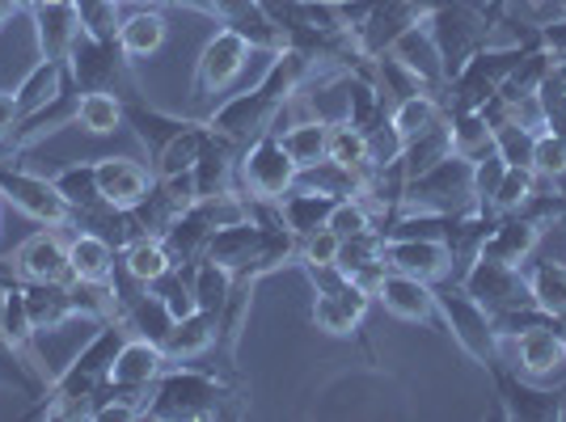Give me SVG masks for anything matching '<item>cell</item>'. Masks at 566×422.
<instances>
[{
	"mask_svg": "<svg viewBox=\"0 0 566 422\" xmlns=\"http://www.w3.org/2000/svg\"><path fill=\"white\" fill-rule=\"evenodd\" d=\"M537 187H542V178L528 169V165H507L503 173H499L495 190L486 194V215H512V211H520L533 194H537Z\"/></svg>",
	"mask_w": 566,
	"mask_h": 422,
	"instance_id": "obj_36",
	"label": "cell"
},
{
	"mask_svg": "<svg viewBox=\"0 0 566 422\" xmlns=\"http://www.w3.org/2000/svg\"><path fill=\"white\" fill-rule=\"evenodd\" d=\"M524 279L533 292V305L549 313V317H563L566 313V262L558 259H528L524 262Z\"/></svg>",
	"mask_w": 566,
	"mask_h": 422,
	"instance_id": "obj_32",
	"label": "cell"
},
{
	"mask_svg": "<svg viewBox=\"0 0 566 422\" xmlns=\"http://www.w3.org/2000/svg\"><path fill=\"white\" fill-rule=\"evenodd\" d=\"M542 233H545L542 224L528 220L524 211L495 215L491 233H486V241H482V254H486V259H499V262H512V266H524V262L533 259V250H537Z\"/></svg>",
	"mask_w": 566,
	"mask_h": 422,
	"instance_id": "obj_21",
	"label": "cell"
},
{
	"mask_svg": "<svg viewBox=\"0 0 566 422\" xmlns=\"http://www.w3.org/2000/svg\"><path fill=\"white\" fill-rule=\"evenodd\" d=\"M385 266L427 283L452 279V254L440 236H385Z\"/></svg>",
	"mask_w": 566,
	"mask_h": 422,
	"instance_id": "obj_13",
	"label": "cell"
},
{
	"mask_svg": "<svg viewBox=\"0 0 566 422\" xmlns=\"http://www.w3.org/2000/svg\"><path fill=\"white\" fill-rule=\"evenodd\" d=\"M123 4H153V9L169 4V9H190V13H203L208 18V4L203 0H123Z\"/></svg>",
	"mask_w": 566,
	"mask_h": 422,
	"instance_id": "obj_44",
	"label": "cell"
},
{
	"mask_svg": "<svg viewBox=\"0 0 566 422\" xmlns=\"http://www.w3.org/2000/svg\"><path fill=\"white\" fill-rule=\"evenodd\" d=\"M9 18H13V13H9V9H4V4H0V25L9 22Z\"/></svg>",
	"mask_w": 566,
	"mask_h": 422,
	"instance_id": "obj_47",
	"label": "cell"
},
{
	"mask_svg": "<svg viewBox=\"0 0 566 422\" xmlns=\"http://www.w3.org/2000/svg\"><path fill=\"white\" fill-rule=\"evenodd\" d=\"M368 305H373V296H368L359 283L343 279L338 287H331V292H317V296H313V326L334 334V338H352V334H359V326H364Z\"/></svg>",
	"mask_w": 566,
	"mask_h": 422,
	"instance_id": "obj_15",
	"label": "cell"
},
{
	"mask_svg": "<svg viewBox=\"0 0 566 422\" xmlns=\"http://www.w3.org/2000/svg\"><path fill=\"white\" fill-rule=\"evenodd\" d=\"M166 34H169L166 13L153 9V4H136L118 22V48L127 51L132 60H148V55H157V51L166 48Z\"/></svg>",
	"mask_w": 566,
	"mask_h": 422,
	"instance_id": "obj_25",
	"label": "cell"
},
{
	"mask_svg": "<svg viewBox=\"0 0 566 422\" xmlns=\"http://www.w3.org/2000/svg\"><path fill=\"white\" fill-rule=\"evenodd\" d=\"M64 89H72L69 64H64V60H39V64L22 76V85L13 89L18 115L25 118V115H34V110H43V106H48V102H55Z\"/></svg>",
	"mask_w": 566,
	"mask_h": 422,
	"instance_id": "obj_27",
	"label": "cell"
},
{
	"mask_svg": "<svg viewBox=\"0 0 566 422\" xmlns=\"http://www.w3.org/2000/svg\"><path fill=\"white\" fill-rule=\"evenodd\" d=\"M18 102H13V94H4V89H0V140H4V136H9V131H13V123H18Z\"/></svg>",
	"mask_w": 566,
	"mask_h": 422,
	"instance_id": "obj_43",
	"label": "cell"
},
{
	"mask_svg": "<svg viewBox=\"0 0 566 422\" xmlns=\"http://www.w3.org/2000/svg\"><path fill=\"white\" fill-rule=\"evenodd\" d=\"M64 64H69V81L76 94H115L123 102L144 97L140 81L132 72V55L118 48V39H94L81 30Z\"/></svg>",
	"mask_w": 566,
	"mask_h": 422,
	"instance_id": "obj_3",
	"label": "cell"
},
{
	"mask_svg": "<svg viewBox=\"0 0 566 422\" xmlns=\"http://www.w3.org/2000/svg\"><path fill=\"white\" fill-rule=\"evenodd\" d=\"M326 229H334L338 236L368 233V229H377V215H373V208H368L359 194H347V199H338V203L331 208V220H326Z\"/></svg>",
	"mask_w": 566,
	"mask_h": 422,
	"instance_id": "obj_41",
	"label": "cell"
},
{
	"mask_svg": "<svg viewBox=\"0 0 566 422\" xmlns=\"http://www.w3.org/2000/svg\"><path fill=\"white\" fill-rule=\"evenodd\" d=\"M0 203H4V199H0Z\"/></svg>",
	"mask_w": 566,
	"mask_h": 422,
	"instance_id": "obj_52",
	"label": "cell"
},
{
	"mask_svg": "<svg viewBox=\"0 0 566 422\" xmlns=\"http://www.w3.org/2000/svg\"><path fill=\"white\" fill-rule=\"evenodd\" d=\"M296 182H301V165L287 157L280 131H262L259 140H250L241 148L237 190L245 199H283Z\"/></svg>",
	"mask_w": 566,
	"mask_h": 422,
	"instance_id": "obj_6",
	"label": "cell"
},
{
	"mask_svg": "<svg viewBox=\"0 0 566 422\" xmlns=\"http://www.w3.org/2000/svg\"><path fill=\"white\" fill-rule=\"evenodd\" d=\"M449 127H452V148L465 152V157H482V152L495 148L491 123H486L482 110H457V115H449Z\"/></svg>",
	"mask_w": 566,
	"mask_h": 422,
	"instance_id": "obj_39",
	"label": "cell"
},
{
	"mask_svg": "<svg viewBox=\"0 0 566 422\" xmlns=\"http://www.w3.org/2000/svg\"><path fill=\"white\" fill-rule=\"evenodd\" d=\"M0 4H4L9 13H30V4H34V0H0Z\"/></svg>",
	"mask_w": 566,
	"mask_h": 422,
	"instance_id": "obj_45",
	"label": "cell"
},
{
	"mask_svg": "<svg viewBox=\"0 0 566 422\" xmlns=\"http://www.w3.org/2000/svg\"><path fill=\"white\" fill-rule=\"evenodd\" d=\"M444 97L440 94H415L406 97V102H398L394 110H389V127L401 136V144L415 140V136H423V131H431L436 123H444Z\"/></svg>",
	"mask_w": 566,
	"mask_h": 422,
	"instance_id": "obj_35",
	"label": "cell"
},
{
	"mask_svg": "<svg viewBox=\"0 0 566 422\" xmlns=\"http://www.w3.org/2000/svg\"><path fill=\"white\" fill-rule=\"evenodd\" d=\"M554 68H558V64H554ZM558 76H563V89H566V68H558Z\"/></svg>",
	"mask_w": 566,
	"mask_h": 422,
	"instance_id": "obj_51",
	"label": "cell"
},
{
	"mask_svg": "<svg viewBox=\"0 0 566 422\" xmlns=\"http://www.w3.org/2000/svg\"><path fill=\"white\" fill-rule=\"evenodd\" d=\"M123 266H127V275L148 287V283H157L161 275H169L178 262L169 254L166 236H136V241H127L123 245Z\"/></svg>",
	"mask_w": 566,
	"mask_h": 422,
	"instance_id": "obj_33",
	"label": "cell"
},
{
	"mask_svg": "<svg viewBox=\"0 0 566 422\" xmlns=\"http://www.w3.org/2000/svg\"><path fill=\"white\" fill-rule=\"evenodd\" d=\"M123 118H127V127L136 131L140 148L148 152V169H153V161L166 152L174 136H182L187 127H195V123H199V118L161 110V106H153V102H144V97H132V102H123Z\"/></svg>",
	"mask_w": 566,
	"mask_h": 422,
	"instance_id": "obj_16",
	"label": "cell"
},
{
	"mask_svg": "<svg viewBox=\"0 0 566 422\" xmlns=\"http://www.w3.org/2000/svg\"><path fill=\"white\" fill-rule=\"evenodd\" d=\"M22 287H25L30 321H34L39 334L69 326V321H90V317H85V308H81V300H76V292H72V283H30V279H22ZM90 326H102V321H90Z\"/></svg>",
	"mask_w": 566,
	"mask_h": 422,
	"instance_id": "obj_19",
	"label": "cell"
},
{
	"mask_svg": "<svg viewBox=\"0 0 566 422\" xmlns=\"http://www.w3.org/2000/svg\"><path fill=\"white\" fill-rule=\"evenodd\" d=\"M495 380V401L499 414L512 422H554L563 410V389H542V380H528L524 372H516L512 363H495L491 368Z\"/></svg>",
	"mask_w": 566,
	"mask_h": 422,
	"instance_id": "obj_11",
	"label": "cell"
},
{
	"mask_svg": "<svg viewBox=\"0 0 566 422\" xmlns=\"http://www.w3.org/2000/svg\"><path fill=\"white\" fill-rule=\"evenodd\" d=\"M76 127H85L90 136H115L118 127H127V118H123V97L81 94V102H76Z\"/></svg>",
	"mask_w": 566,
	"mask_h": 422,
	"instance_id": "obj_38",
	"label": "cell"
},
{
	"mask_svg": "<svg viewBox=\"0 0 566 422\" xmlns=\"http://www.w3.org/2000/svg\"><path fill=\"white\" fill-rule=\"evenodd\" d=\"M190 279V296H195V308H208V313H224L229 305V292H233V271L220 266L216 259H199L187 266Z\"/></svg>",
	"mask_w": 566,
	"mask_h": 422,
	"instance_id": "obj_34",
	"label": "cell"
},
{
	"mask_svg": "<svg viewBox=\"0 0 566 422\" xmlns=\"http://www.w3.org/2000/svg\"><path fill=\"white\" fill-rule=\"evenodd\" d=\"M94 169H97V190H102V199L118 211L136 208L144 194L153 190V182H157V173H153L148 165L132 161V157H97Z\"/></svg>",
	"mask_w": 566,
	"mask_h": 422,
	"instance_id": "obj_18",
	"label": "cell"
},
{
	"mask_svg": "<svg viewBox=\"0 0 566 422\" xmlns=\"http://www.w3.org/2000/svg\"><path fill=\"white\" fill-rule=\"evenodd\" d=\"M533 173L542 178V182H566V136L558 131H537V140H533Z\"/></svg>",
	"mask_w": 566,
	"mask_h": 422,
	"instance_id": "obj_40",
	"label": "cell"
},
{
	"mask_svg": "<svg viewBox=\"0 0 566 422\" xmlns=\"http://www.w3.org/2000/svg\"><path fill=\"white\" fill-rule=\"evenodd\" d=\"M4 292H9V275H0V313H4Z\"/></svg>",
	"mask_w": 566,
	"mask_h": 422,
	"instance_id": "obj_46",
	"label": "cell"
},
{
	"mask_svg": "<svg viewBox=\"0 0 566 422\" xmlns=\"http://www.w3.org/2000/svg\"><path fill=\"white\" fill-rule=\"evenodd\" d=\"M34 4H69V0H34Z\"/></svg>",
	"mask_w": 566,
	"mask_h": 422,
	"instance_id": "obj_48",
	"label": "cell"
},
{
	"mask_svg": "<svg viewBox=\"0 0 566 422\" xmlns=\"http://www.w3.org/2000/svg\"><path fill=\"white\" fill-rule=\"evenodd\" d=\"M478 208V190H473V157L452 148L449 157L423 169L419 178H410L401 187L398 211H419V215H452V211Z\"/></svg>",
	"mask_w": 566,
	"mask_h": 422,
	"instance_id": "obj_4",
	"label": "cell"
},
{
	"mask_svg": "<svg viewBox=\"0 0 566 422\" xmlns=\"http://www.w3.org/2000/svg\"><path fill=\"white\" fill-rule=\"evenodd\" d=\"M558 329H563V338H566V313H563V317H558Z\"/></svg>",
	"mask_w": 566,
	"mask_h": 422,
	"instance_id": "obj_50",
	"label": "cell"
},
{
	"mask_svg": "<svg viewBox=\"0 0 566 422\" xmlns=\"http://www.w3.org/2000/svg\"><path fill=\"white\" fill-rule=\"evenodd\" d=\"M233 401H245L241 389L229 380L203 372L195 363H169L166 372L153 380L144 398V419L153 422H208L224 419Z\"/></svg>",
	"mask_w": 566,
	"mask_h": 422,
	"instance_id": "obj_2",
	"label": "cell"
},
{
	"mask_svg": "<svg viewBox=\"0 0 566 422\" xmlns=\"http://www.w3.org/2000/svg\"><path fill=\"white\" fill-rule=\"evenodd\" d=\"M115 245L94 229H76L69 236L72 279L81 283H115Z\"/></svg>",
	"mask_w": 566,
	"mask_h": 422,
	"instance_id": "obj_24",
	"label": "cell"
},
{
	"mask_svg": "<svg viewBox=\"0 0 566 422\" xmlns=\"http://www.w3.org/2000/svg\"><path fill=\"white\" fill-rule=\"evenodd\" d=\"M338 254H343V236L334 233V229H317V233L301 236V259H296V266L301 262L326 266V262H338Z\"/></svg>",
	"mask_w": 566,
	"mask_h": 422,
	"instance_id": "obj_42",
	"label": "cell"
},
{
	"mask_svg": "<svg viewBox=\"0 0 566 422\" xmlns=\"http://www.w3.org/2000/svg\"><path fill=\"white\" fill-rule=\"evenodd\" d=\"M123 321H127L132 334H140L148 342H161V347H166L169 329H174L178 317L169 313L166 296H161L157 287H144L140 296H132V300L123 305Z\"/></svg>",
	"mask_w": 566,
	"mask_h": 422,
	"instance_id": "obj_31",
	"label": "cell"
},
{
	"mask_svg": "<svg viewBox=\"0 0 566 422\" xmlns=\"http://www.w3.org/2000/svg\"><path fill=\"white\" fill-rule=\"evenodd\" d=\"M313 76H322V72H317V64L308 60L305 51L296 48L275 51L266 72L259 76V85L245 89V94L216 102L208 123H212L220 136H229L237 144L259 140L262 131H280L283 110L296 102V94L305 89Z\"/></svg>",
	"mask_w": 566,
	"mask_h": 422,
	"instance_id": "obj_1",
	"label": "cell"
},
{
	"mask_svg": "<svg viewBox=\"0 0 566 422\" xmlns=\"http://www.w3.org/2000/svg\"><path fill=\"white\" fill-rule=\"evenodd\" d=\"M280 140H283V148H287V157L301 165V169H313V165L326 161V148H331V118H322V115L296 118V123L280 127Z\"/></svg>",
	"mask_w": 566,
	"mask_h": 422,
	"instance_id": "obj_30",
	"label": "cell"
},
{
	"mask_svg": "<svg viewBox=\"0 0 566 422\" xmlns=\"http://www.w3.org/2000/svg\"><path fill=\"white\" fill-rule=\"evenodd\" d=\"M169 368V355L161 342H148L140 334H132L123 347H118L115 363H111V380L123 389H153V380Z\"/></svg>",
	"mask_w": 566,
	"mask_h": 422,
	"instance_id": "obj_22",
	"label": "cell"
},
{
	"mask_svg": "<svg viewBox=\"0 0 566 422\" xmlns=\"http://www.w3.org/2000/svg\"><path fill=\"white\" fill-rule=\"evenodd\" d=\"M9 266L18 279L30 283H72V262H69V241L60 229H43V233L25 236L22 245L9 254Z\"/></svg>",
	"mask_w": 566,
	"mask_h": 422,
	"instance_id": "obj_12",
	"label": "cell"
},
{
	"mask_svg": "<svg viewBox=\"0 0 566 422\" xmlns=\"http://www.w3.org/2000/svg\"><path fill=\"white\" fill-rule=\"evenodd\" d=\"M326 161L343 165V169H352V173H359V178H368V173H373V140H368V131L352 127L347 118L331 123V148H326Z\"/></svg>",
	"mask_w": 566,
	"mask_h": 422,
	"instance_id": "obj_37",
	"label": "cell"
},
{
	"mask_svg": "<svg viewBox=\"0 0 566 422\" xmlns=\"http://www.w3.org/2000/svg\"><path fill=\"white\" fill-rule=\"evenodd\" d=\"M241 148L245 144L229 140V136H220V131H208V144H203V152H199V161H195V199H216V194H229L237 190V161H241Z\"/></svg>",
	"mask_w": 566,
	"mask_h": 422,
	"instance_id": "obj_17",
	"label": "cell"
},
{
	"mask_svg": "<svg viewBox=\"0 0 566 422\" xmlns=\"http://www.w3.org/2000/svg\"><path fill=\"white\" fill-rule=\"evenodd\" d=\"M254 43L233 30V25H220L212 39L203 43L199 51V60H195V76H190V97L195 102H220V94L233 85L241 68H245V60L254 55Z\"/></svg>",
	"mask_w": 566,
	"mask_h": 422,
	"instance_id": "obj_9",
	"label": "cell"
},
{
	"mask_svg": "<svg viewBox=\"0 0 566 422\" xmlns=\"http://www.w3.org/2000/svg\"><path fill=\"white\" fill-rule=\"evenodd\" d=\"M0 199L30 220H39L43 229H72V208L60 187L43 173L18 165L13 157H0Z\"/></svg>",
	"mask_w": 566,
	"mask_h": 422,
	"instance_id": "obj_7",
	"label": "cell"
},
{
	"mask_svg": "<svg viewBox=\"0 0 566 422\" xmlns=\"http://www.w3.org/2000/svg\"><path fill=\"white\" fill-rule=\"evenodd\" d=\"M389 317L410 321V326H431L436 321V283L401 275V271H385L377 296H373Z\"/></svg>",
	"mask_w": 566,
	"mask_h": 422,
	"instance_id": "obj_14",
	"label": "cell"
},
{
	"mask_svg": "<svg viewBox=\"0 0 566 422\" xmlns=\"http://www.w3.org/2000/svg\"><path fill=\"white\" fill-rule=\"evenodd\" d=\"M216 338H220V317L208 313V308H195L187 317H178L166 338L169 363H195V359H203L216 347Z\"/></svg>",
	"mask_w": 566,
	"mask_h": 422,
	"instance_id": "obj_23",
	"label": "cell"
},
{
	"mask_svg": "<svg viewBox=\"0 0 566 422\" xmlns=\"http://www.w3.org/2000/svg\"><path fill=\"white\" fill-rule=\"evenodd\" d=\"M30 22H34L39 60H69L72 43L85 30L81 13H76V0H69V4H30Z\"/></svg>",
	"mask_w": 566,
	"mask_h": 422,
	"instance_id": "obj_20",
	"label": "cell"
},
{
	"mask_svg": "<svg viewBox=\"0 0 566 422\" xmlns=\"http://www.w3.org/2000/svg\"><path fill=\"white\" fill-rule=\"evenodd\" d=\"M0 384L4 389H13V393H22V398H43L51 384V372L39 363V359H30V355L0 329Z\"/></svg>",
	"mask_w": 566,
	"mask_h": 422,
	"instance_id": "obj_26",
	"label": "cell"
},
{
	"mask_svg": "<svg viewBox=\"0 0 566 422\" xmlns=\"http://www.w3.org/2000/svg\"><path fill=\"white\" fill-rule=\"evenodd\" d=\"M499 351H503V363H512L528 380H549L566 372V338L558 321L528 326L520 334H499Z\"/></svg>",
	"mask_w": 566,
	"mask_h": 422,
	"instance_id": "obj_10",
	"label": "cell"
},
{
	"mask_svg": "<svg viewBox=\"0 0 566 422\" xmlns=\"http://www.w3.org/2000/svg\"><path fill=\"white\" fill-rule=\"evenodd\" d=\"M334 203H338V194H326V190L301 187V182H296V187H292L280 199L283 224H287V229H292L296 236L317 233V229H326V220H331Z\"/></svg>",
	"mask_w": 566,
	"mask_h": 422,
	"instance_id": "obj_29",
	"label": "cell"
},
{
	"mask_svg": "<svg viewBox=\"0 0 566 422\" xmlns=\"http://www.w3.org/2000/svg\"><path fill=\"white\" fill-rule=\"evenodd\" d=\"M436 317L444 321L449 338L470 355L478 368H495L503 363V351H499V329L495 317L486 308L473 300L470 292L461 287L457 279H440L436 283Z\"/></svg>",
	"mask_w": 566,
	"mask_h": 422,
	"instance_id": "obj_5",
	"label": "cell"
},
{
	"mask_svg": "<svg viewBox=\"0 0 566 422\" xmlns=\"http://www.w3.org/2000/svg\"><path fill=\"white\" fill-rule=\"evenodd\" d=\"M558 419L566 422V389H563V410H558Z\"/></svg>",
	"mask_w": 566,
	"mask_h": 422,
	"instance_id": "obj_49",
	"label": "cell"
},
{
	"mask_svg": "<svg viewBox=\"0 0 566 422\" xmlns=\"http://www.w3.org/2000/svg\"><path fill=\"white\" fill-rule=\"evenodd\" d=\"M457 283H461L495 321L499 317H512L520 308H537L533 305V292H528V279H524V266H512V262L478 254Z\"/></svg>",
	"mask_w": 566,
	"mask_h": 422,
	"instance_id": "obj_8",
	"label": "cell"
},
{
	"mask_svg": "<svg viewBox=\"0 0 566 422\" xmlns=\"http://www.w3.org/2000/svg\"><path fill=\"white\" fill-rule=\"evenodd\" d=\"M262 245V224L259 220H233V224H224V229H216V236L208 241V254L203 259H216L220 266H229V271H245L254 254H259Z\"/></svg>",
	"mask_w": 566,
	"mask_h": 422,
	"instance_id": "obj_28",
	"label": "cell"
}]
</instances>
